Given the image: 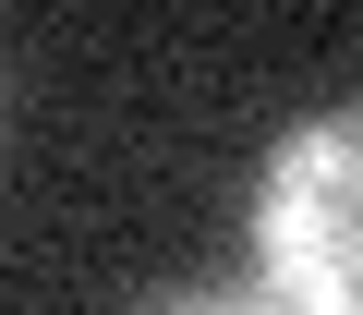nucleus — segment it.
<instances>
[{"label":"nucleus","mask_w":363,"mask_h":315,"mask_svg":"<svg viewBox=\"0 0 363 315\" xmlns=\"http://www.w3.org/2000/svg\"><path fill=\"white\" fill-rule=\"evenodd\" d=\"M242 255L291 315H363V97H327L267 145L242 194Z\"/></svg>","instance_id":"nucleus-1"},{"label":"nucleus","mask_w":363,"mask_h":315,"mask_svg":"<svg viewBox=\"0 0 363 315\" xmlns=\"http://www.w3.org/2000/svg\"><path fill=\"white\" fill-rule=\"evenodd\" d=\"M133 315H291L267 279H169V291H145Z\"/></svg>","instance_id":"nucleus-2"}]
</instances>
